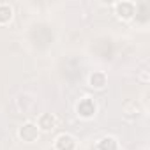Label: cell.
I'll list each match as a JSON object with an SVG mask.
<instances>
[{"label": "cell", "mask_w": 150, "mask_h": 150, "mask_svg": "<svg viewBox=\"0 0 150 150\" xmlns=\"http://www.w3.org/2000/svg\"><path fill=\"white\" fill-rule=\"evenodd\" d=\"M113 7H115V14L118 18H122V20H131L136 14V6L132 2H125V0H122V2H115Z\"/></svg>", "instance_id": "6da1fadb"}, {"label": "cell", "mask_w": 150, "mask_h": 150, "mask_svg": "<svg viewBox=\"0 0 150 150\" xmlns=\"http://www.w3.org/2000/svg\"><path fill=\"white\" fill-rule=\"evenodd\" d=\"M20 138L23 139V141H28V143H32V141H35L37 139V136H39V129H37V124H34V122H27L25 125H21L20 127Z\"/></svg>", "instance_id": "7a4b0ae2"}, {"label": "cell", "mask_w": 150, "mask_h": 150, "mask_svg": "<svg viewBox=\"0 0 150 150\" xmlns=\"http://www.w3.org/2000/svg\"><path fill=\"white\" fill-rule=\"evenodd\" d=\"M78 115L85 117V118H90L96 115V103L90 101V97H83L78 104Z\"/></svg>", "instance_id": "3957f363"}, {"label": "cell", "mask_w": 150, "mask_h": 150, "mask_svg": "<svg viewBox=\"0 0 150 150\" xmlns=\"http://www.w3.org/2000/svg\"><path fill=\"white\" fill-rule=\"evenodd\" d=\"M55 125H57V118H55V115H51V113H42V115L37 118V129L51 131V129H55Z\"/></svg>", "instance_id": "277c9868"}, {"label": "cell", "mask_w": 150, "mask_h": 150, "mask_svg": "<svg viewBox=\"0 0 150 150\" xmlns=\"http://www.w3.org/2000/svg\"><path fill=\"white\" fill-rule=\"evenodd\" d=\"M76 141L71 134H60L57 139H55V148L57 150H72Z\"/></svg>", "instance_id": "5b68a950"}, {"label": "cell", "mask_w": 150, "mask_h": 150, "mask_svg": "<svg viewBox=\"0 0 150 150\" xmlns=\"http://www.w3.org/2000/svg\"><path fill=\"white\" fill-rule=\"evenodd\" d=\"M106 74L104 72H101V71H96L94 74H90V78H88V83H90V87H94V88H104L106 87Z\"/></svg>", "instance_id": "8992f818"}, {"label": "cell", "mask_w": 150, "mask_h": 150, "mask_svg": "<svg viewBox=\"0 0 150 150\" xmlns=\"http://www.w3.org/2000/svg\"><path fill=\"white\" fill-rule=\"evenodd\" d=\"M11 18H13V7H11L9 4L0 2V25L9 23Z\"/></svg>", "instance_id": "52a82bcc"}]
</instances>
